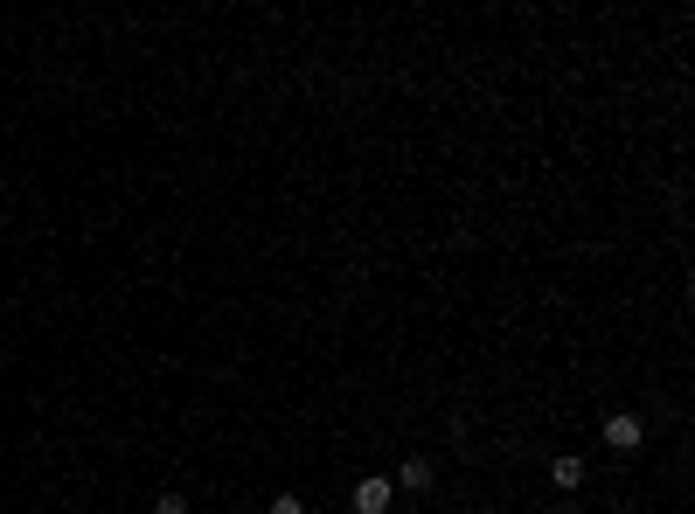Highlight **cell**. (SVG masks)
I'll use <instances>...</instances> for the list:
<instances>
[{"label":"cell","mask_w":695,"mask_h":514,"mask_svg":"<svg viewBox=\"0 0 695 514\" xmlns=\"http://www.w3.org/2000/svg\"><path fill=\"white\" fill-rule=\"evenodd\" d=\"M598 438H605V452H640V445H647V424H640L633 410H619V417H605Z\"/></svg>","instance_id":"obj_1"},{"label":"cell","mask_w":695,"mask_h":514,"mask_svg":"<svg viewBox=\"0 0 695 514\" xmlns=\"http://www.w3.org/2000/svg\"><path fill=\"white\" fill-rule=\"evenodd\" d=\"M390 501H397V487H390L383 473L355 480V494H348V508H355V514H390Z\"/></svg>","instance_id":"obj_2"},{"label":"cell","mask_w":695,"mask_h":514,"mask_svg":"<svg viewBox=\"0 0 695 514\" xmlns=\"http://www.w3.org/2000/svg\"><path fill=\"white\" fill-rule=\"evenodd\" d=\"M550 480L563 487V494H577V487H584V459H570V452H563V459H550Z\"/></svg>","instance_id":"obj_3"},{"label":"cell","mask_w":695,"mask_h":514,"mask_svg":"<svg viewBox=\"0 0 695 514\" xmlns=\"http://www.w3.org/2000/svg\"><path fill=\"white\" fill-rule=\"evenodd\" d=\"M397 487H411V494H424V487H431V459H404V473H397Z\"/></svg>","instance_id":"obj_4"},{"label":"cell","mask_w":695,"mask_h":514,"mask_svg":"<svg viewBox=\"0 0 695 514\" xmlns=\"http://www.w3.org/2000/svg\"><path fill=\"white\" fill-rule=\"evenodd\" d=\"M153 514H188V501H181V494H160V501H153Z\"/></svg>","instance_id":"obj_5"},{"label":"cell","mask_w":695,"mask_h":514,"mask_svg":"<svg viewBox=\"0 0 695 514\" xmlns=\"http://www.w3.org/2000/svg\"><path fill=\"white\" fill-rule=\"evenodd\" d=\"M272 514H306V501H299V494H278V501H272Z\"/></svg>","instance_id":"obj_6"}]
</instances>
